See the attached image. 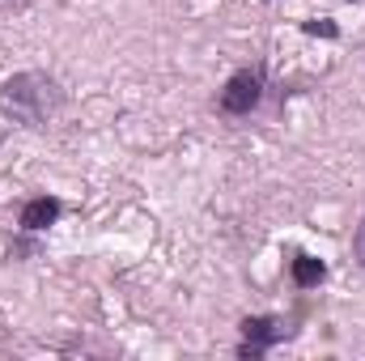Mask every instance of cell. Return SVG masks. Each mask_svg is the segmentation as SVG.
<instances>
[{
	"label": "cell",
	"instance_id": "cell-1",
	"mask_svg": "<svg viewBox=\"0 0 365 361\" xmlns=\"http://www.w3.org/2000/svg\"><path fill=\"white\" fill-rule=\"evenodd\" d=\"M64 102H68L64 86L51 73H43V68L13 73L0 86V115L13 119L17 128H43V123H51L64 111Z\"/></svg>",
	"mask_w": 365,
	"mask_h": 361
},
{
	"label": "cell",
	"instance_id": "cell-2",
	"mask_svg": "<svg viewBox=\"0 0 365 361\" xmlns=\"http://www.w3.org/2000/svg\"><path fill=\"white\" fill-rule=\"evenodd\" d=\"M264 90H268V68L255 60V64L238 68V73L221 86V93H217V111L230 115V119H242V115H251V111L259 106Z\"/></svg>",
	"mask_w": 365,
	"mask_h": 361
},
{
	"label": "cell",
	"instance_id": "cell-3",
	"mask_svg": "<svg viewBox=\"0 0 365 361\" xmlns=\"http://www.w3.org/2000/svg\"><path fill=\"white\" fill-rule=\"evenodd\" d=\"M238 327H242V345H238V357H242V361L268 357L276 345L289 336L284 319H276V315H247Z\"/></svg>",
	"mask_w": 365,
	"mask_h": 361
},
{
	"label": "cell",
	"instance_id": "cell-4",
	"mask_svg": "<svg viewBox=\"0 0 365 361\" xmlns=\"http://www.w3.org/2000/svg\"><path fill=\"white\" fill-rule=\"evenodd\" d=\"M60 217H64V200H56V195H30V200L21 204V213H17V225H21L26 234H43V230H51Z\"/></svg>",
	"mask_w": 365,
	"mask_h": 361
},
{
	"label": "cell",
	"instance_id": "cell-5",
	"mask_svg": "<svg viewBox=\"0 0 365 361\" xmlns=\"http://www.w3.org/2000/svg\"><path fill=\"white\" fill-rule=\"evenodd\" d=\"M289 276H293V285H297V289H314V285H323V280H327V264H323L319 255L297 251V255L289 260Z\"/></svg>",
	"mask_w": 365,
	"mask_h": 361
},
{
	"label": "cell",
	"instance_id": "cell-6",
	"mask_svg": "<svg viewBox=\"0 0 365 361\" xmlns=\"http://www.w3.org/2000/svg\"><path fill=\"white\" fill-rule=\"evenodd\" d=\"M302 30H306V34H323V39H336V34H340L327 17H323V21H314V17H310V21H302Z\"/></svg>",
	"mask_w": 365,
	"mask_h": 361
},
{
	"label": "cell",
	"instance_id": "cell-7",
	"mask_svg": "<svg viewBox=\"0 0 365 361\" xmlns=\"http://www.w3.org/2000/svg\"><path fill=\"white\" fill-rule=\"evenodd\" d=\"M353 260L365 268V213H361V221H357V230H353Z\"/></svg>",
	"mask_w": 365,
	"mask_h": 361
},
{
	"label": "cell",
	"instance_id": "cell-8",
	"mask_svg": "<svg viewBox=\"0 0 365 361\" xmlns=\"http://www.w3.org/2000/svg\"><path fill=\"white\" fill-rule=\"evenodd\" d=\"M353 4H361V0H353Z\"/></svg>",
	"mask_w": 365,
	"mask_h": 361
}]
</instances>
